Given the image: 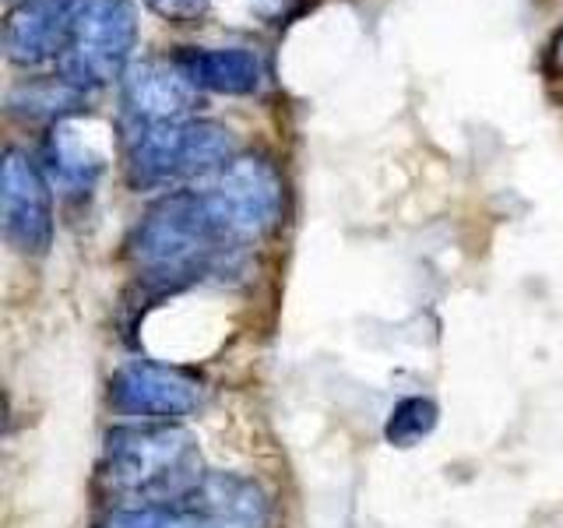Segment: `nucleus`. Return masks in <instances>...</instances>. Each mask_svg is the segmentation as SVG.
I'll list each match as a JSON object with an SVG mask.
<instances>
[{"mask_svg": "<svg viewBox=\"0 0 563 528\" xmlns=\"http://www.w3.org/2000/svg\"><path fill=\"white\" fill-rule=\"evenodd\" d=\"M268 493L254 480L236 472H205L180 497L113 510L99 528H268Z\"/></svg>", "mask_w": 563, "mask_h": 528, "instance_id": "4", "label": "nucleus"}, {"mask_svg": "<svg viewBox=\"0 0 563 528\" xmlns=\"http://www.w3.org/2000/svg\"><path fill=\"white\" fill-rule=\"evenodd\" d=\"M110 402L117 413L141 422H176L201 409L205 387L180 366L131 360L110 377Z\"/></svg>", "mask_w": 563, "mask_h": 528, "instance_id": "7", "label": "nucleus"}, {"mask_svg": "<svg viewBox=\"0 0 563 528\" xmlns=\"http://www.w3.org/2000/svg\"><path fill=\"white\" fill-rule=\"evenodd\" d=\"M201 190L208 205L216 208V216L222 219V226L243 246L275 233L282 211H286L282 173L264 155H236L233 163L211 173Z\"/></svg>", "mask_w": 563, "mask_h": 528, "instance_id": "5", "label": "nucleus"}, {"mask_svg": "<svg viewBox=\"0 0 563 528\" xmlns=\"http://www.w3.org/2000/svg\"><path fill=\"white\" fill-rule=\"evenodd\" d=\"M137 46V8L134 0H88L78 22L70 50L60 61V75L81 88L96 92L113 81H123Z\"/></svg>", "mask_w": 563, "mask_h": 528, "instance_id": "6", "label": "nucleus"}, {"mask_svg": "<svg viewBox=\"0 0 563 528\" xmlns=\"http://www.w3.org/2000/svg\"><path fill=\"white\" fill-rule=\"evenodd\" d=\"M198 99V88L176 61H137L123 75V110L131 123L187 120Z\"/></svg>", "mask_w": 563, "mask_h": 528, "instance_id": "10", "label": "nucleus"}, {"mask_svg": "<svg viewBox=\"0 0 563 528\" xmlns=\"http://www.w3.org/2000/svg\"><path fill=\"white\" fill-rule=\"evenodd\" d=\"M201 454L194 437L176 422H141L106 437L99 490L123 507H152L180 497L201 480Z\"/></svg>", "mask_w": 563, "mask_h": 528, "instance_id": "2", "label": "nucleus"}, {"mask_svg": "<svg viewBox=\"0 0 563 528\" xmlns=\"http://www.w3.org/2000/svg\"><path fill=\"white\" fill-rule=\"evenodd\" d=\"M88 0H18L4 18V53L18 67L64 61Z\"/></svg>", "mask_w": 563, "mask_h": 528, "instance_id": "9", "label": "nucleus"}, {"mask_svg": "<svg viewBox=\"0 0 563 528\" xmlns=\"http://www.w3.org/2000/svg\"><path fill=\"white\" fill-rule=\"evenodd\" d=\"M437 427V405L430 398H405L387 419V440L409 448Z\"/></svg>", "mask_w": 563, "mask_h": 528, "instance_id": "14", "label": "nucleus"}, {"mask_svg": "<svg viewBox=\"0 0 563 528\" xmlns=\"http://www.w3.org/2000/svg\"><path fill=\"white\" fill-rule=\"evenodd\" d=\"M145 4L173 25H190L208 11L211 0H145Z\"/></svg>", "mask_w": 563, "mask_h": 528, "instance_id": "15", "label": "nucleus"}, {"mask_svg": "<svg viewBox=\"0 0 563 528\" xmlns=\"http://www.w3.org/2000/svg\"><path fill=\"white\" fill-rule=\"evenodd\" d=\"M0 219L4 240L18 254H46L53 243V184L43 166H35L25 152L11 148L0 180Z\"/></svg>", "mask_w": 563, "mask_h": 528, "instance_id": "8", "label": "nucleus"}, {"mask_svg": "<svg viewBox=\"0 0 563 528\" xmlns=\"http://www.w3.org/2000/svg\"><path fill=\"white\" fill-rule=\"evenodd\" d=\"M550 61L563 70V29L556 32V40H553V50H550Z\"/></svg>", "mask_w": 563, "mask_h": 528, "instance_id": "16", "label": "nucleus"}, {"mask_svg": "<svg viewBox=\"0 0 563 528\" xmlns=\"http://www.w3.org/2000/svg\"><path fill=\"white\" fill-rule=\"evenodd\" d=\"M236 134L219 120H163V123H131L123 134V169L141 190L176 187L184 180L219 173L233 163Z\"/></svg>", "mask_w": 563, "mask_h": 528, "instance_id": "3", "label": "nucleus"}, {"mask_svg": "<svg viewBox=\"0 0 563 528\" xmlns=\"http://www.w3.org/2000/svg\"><path fill=\"white\" fill-rule=\"evenodd\" d=\"M88 92L70 85L64 75L60 78H32L25 85H18L8 106L18 117H35V120H67L70 113H81V102Z\"/></svg>", "mask_w": 563, "mask_h": 528, "instance_id": "13", "label": "nucleus"}, {"mask_svg": "<svg viewBox=\"0 0 563 528\" xmlns=\"http://www.w3.org/2000/svg\"><path fill=\"white\" fill-rule=\"evenodd\" d=\"M43 173L57 190L88 194L106 173V152L92 145V138H85L78 123L60 120V123H53V134L46 141Z\"/></svg>", "mask_w": 563, "mask_h": 528, "instance_id": "12", "label": "nucleus"}, {"mask_svg": "<svg viewBox=\"0 0 563 528\" xmlns=\"http://www.w3.org/2000/svg\"><path fill=\"white\" fill-rule=\"evenodd\" d=\"M243 251L229 233L205 190H173L137 219L128 254L137 275L155 289H180L205 275L225 272Z\"/></svg>", "mask_w": 563, "mask_h": 528, "instance_id": "1", "label": "nucleus"}, {"mask_svg": "<svg viewBox=\"0 0 563 528\" xmlns=\"http://www.w3.org/2000/svg\"><path fill=\"white\" fill-rule=\"evenodd\" d=\"M198 92L254 96L268 78V67L246 46H184L173 57Z\"/></svg>", "mask_w": 563, "mask_h": 528, "instance_id": "11", "label": "nucleus"}]
</instances>
